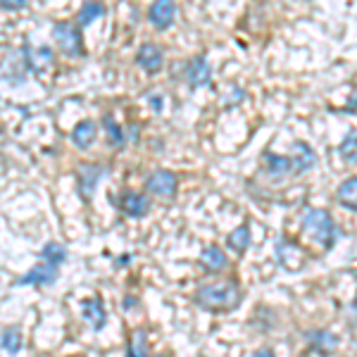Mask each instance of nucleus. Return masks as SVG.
<instances>
[{
  "label": "nucleus",
  "mask_w": 357,
  "mask_h": 357,
  "mask_svg": "<svg viewBox=\"0 0 357 357\" xmlns=\"http://www.w3.org/2000/svg\"><path fill=\"white\" fill-rule=\"evenodd\" d=\"M243 301V291L236 281H220V284H203L195 291V303L207 312H231Z\"/></svg>",
  "instance_id": "1"
},
{
  "label": "nucleus",
  "mask_w": 357,
  "mask_h": 357,
  "mask_svg": "<svg viewBox=\"0 0 357 357\" xmlns=\"http://www.w3.org/2000/svg\"><path fill=\"white\" fill-rule=\"evenodd\" d=\"M303 227L307 229V231L312 234L317 241H319V245H324L326 250H331V248L336 245L338 227H336L333 217L326 210H317V207L307 210V212H305V217H303Z\"/></svg>",
  "instance_id": "2"
},
{
  "label": "nucleus",
  "mask_w": 357,
  "mask_h": 357,
  "mask_svg": "<svg viewBox=\"0 0 357 357\" xmlns=\"http://www.w3.org/2000/svg\"><path fill=\"white\" fill-rule=\"evenodd\" d=\"M53 38L60 45V50L69 57H77L84 53L82 48V31H79V26L69 24V22H57L53 26Z\"/></svg>",
  "instance_id": "3"
},
{
  "label": "nucleus",
  "mask_w": 357,
  "mask_h": 357,
  "mask_svg": "<svg viewBox=\"0 0 357 357\" xmlns=\"http://www.w3.org/2000/svg\"><path fill=\"white\" fill-rule=\"evenodd\" d=\"M176 186H178L176 174H172L169 169H155L153 174L146 178L148 191H151L153 195H158V198H162V200L174 198Z\"/></svg>",
  "instance_id": "4"
},
{
  "label": "nucleus",
  "mask_w": 357,
  "mask_h": 357,
  "mask_svg": "<svg viewBox=\"0 0 357 357\" xmlns=\"http://www.w3.org/2000/svg\"><path fill=\"white\" fill-rule=\"evenodd\" d=\"M174 17H176V5L169 3V0H158L148 10V20H151V24L158 31H165V29L174 24Z\"/></svg>",
  "instance_id": "5"
},
{
  "label": "nucleus",
  "mask_w": 357,
  "mask_h": 357,
  "mask_svg": "<svg viewBox=\"0 0 357 357\" xmlns=\"http://www.w3.org/2000/svg\"><path fill=\"white\" fill-rule=\"evenodd\" d=\"M102 174H105V167H102V165H84V167H79L77 188H79V193H82V198H89V195H93L98 181L102 178Z\"/></svg>",
  "instance_id": "6"
},
{
  "label": "nucleus",
  "mask_w": 357,
  "mask_h": 357,
  "mask_svg": "<svg viewBox=\"0 0 357 357\" xmlns=\"http://www.w3.org/2000/svg\"><path fill=\"white\" fill-rule=\"evenodd\" d=\"M119 207H122V212L126 217H131V220H141V217H146L148 210H151V200L138 191H124L122 200H119Z\"/></svg>",
  "instance_id": "7"
},
{
  "label": "nucleus",
  "mask_w": 357,
  "mask_h": 357,
  "mask_svg": "<svg viewBox=\"0 0 357 357\" xmlns=\"http://www.w3.org/2000/svg\"><path fill=\"white\" fill-rule=\"evenodd\" d=\"M212 79V67L205 57H193L186 65V82L191 89H203V86H210Z\"/></svg>",
  "instance_id": "8"
},
{
  "label": "nucleus",
  "mask_w": 357,
  "mask_h": 357,
  "mask_svg": "<svg viewBox=\"0 0 357 357\" xmlns=\"http://www.w3.org/2000/svg\"><path fill=\"white\" fill-rule=\"evenodd\" d=\"M162 62H165V55H162V48H158L155 43H143L136 53V65L141 69H146L148 74H155L162 69Z\"/></svg>",
  "instance_id": "9"
},
{
  "label": "nucleus",
  "mask_w": 357,
  "mask_h": 357,
  "mask_svg": "<svg viewBox=\"0 0 357 357\" xmlns=\"http://www.w3.org/2000/svg\"><path fill=\"white\" fill-rule=\"evenodd\" d=\"M57 279V267H50V264H36L31 267L24 276L17 279V284L24 286V284H33V286H48L53 284Z\"/></svg>",
  "instance_id": "10"
},
{
  "label": "nucleus",
  "mask_w": 357,
  "mask_h": 357,
  "mask_svg": "<svg viewBox=\"0 0 357 357\" xmlns=\"http://www.w3.org/2000/svg\"><path fill=\"white\" fill-rule=\"evenodd\" d=\"M82 317H84L86 324H91L96 331H100L102 326H105V321H107V312H105V307H102L100 298L84 301L82 303Z\"/></svg>",
  "instance_id": "11"
},
{
  "label": "nucleus",
  "mask_w": 357,
  "mask_h": 357,
  "mask_svg": "<svg viewBox=\"0 0 357 357\" xmlns=\"http://www.w3.org/2000/svg\"><path fill=\"white\" fill-rule=\"evenodd\" d=\"M200 262H203V267L207 269V272H212V274L224 272V269H227V264H229L224 250H220L217 245L205 248V250L200 252Z\"/></svg>",
  "instance_id": "12"
},
{
  "label": "nucleus",
  "mask_w": 357,
  "mask_h": 357,
  "mask_svg": "<svg viewBox=\"0 0 357 357\" xmlns=\"http://www.w3.org/2000/svg\"><path fill=\"white\" fill-rule=\"evenodd\" d=\"M93 141H96V122L84 119V122H79L77 126H74V131H72V143H74V146L86 151V148L93 146Z\"/></svg>",
  "instance_id": "13"
},
{
  "label": "nucleus",
  "mask_w": 357,
  "mask_h": 357,
  "mask_svg": "<svg viewBox=\"0 0 357 357\" xmlns=\"http://www.w3.org/2000/svg\"><path fill=\"white\" fill-rule=\"evenodd\" d=\"M310 345H312L314 353H319V355H331L333 350L338 348V338L333 336L331 331H326V329L312 331V333H310Z\"/></svg>",
  "instance_id": "14"
},
{
  "label": "nucleus",
  "mask_w": 357,
  "mask_h": 357,
  "mask_svg": "<svg viewBox=\"0 0 357 357\" xmlns=\"http://www.w3.org/2000/svg\"><path fill=\"white\" fill-rule=\"evenodd\" d=\"M336 200H338V205L357 212V176L345 178L341 186L336 188Z\"/></svg>",
  "instance_id": "15"
},
{
  "label": "nucleus",
  "mask_w": 357,
  "mask_h": 357,
  "mask_svg": "<svg viewBox=\"0 0 357 357\" xmlns=\"http://www.w3.org/2000/svg\"><path fill=\"white\" fill-rule=\"evenodd\" d=\"M264 165L267 172L272 176H286L293 174V158H284V155H274V153H264Z\"/></svg>",
  "instance_id": "16"
},
{
  "label": "nucleus",
  "mask_w": 357,
  "mask_h": 357,
  "mask_svg": "<svg viewBox=\"0 0 357 357\" xmlns=\"http://www.w3.org/2000/svg\"><path fill=\"white\" fill-rule=\"evenodd\" d=\"M296 151H298V155L293 158V174H303V172H307L310 167H314L317 155L307 143H303V141L296 143Z\"/></svg>",
  "instance_id": "17"
},
{
  "label": "nucleus",
  "mask_w": 357,
  "mask_h": 357,
  "mask_svg": "<svg viewBox=\"0 0 357 357\" xmlns=\"http://www.w3.org/2000/svg\"><path fill=\"white\" fill-rule=\"evenodd\" d=\"M250 241H252V234H250V227L248 224H243V227L234 229L231 234H229L227 243L229 248H231L234 252H238V255H243V252L250 248Z\"/></svg>",
  "instance_id": "18"
},
{
  "label": "nucleus",
  "mask_w": 357,
  "mask_h": 357,
  "mask_svg": "<svg viewBox=\"0 0 357 357\" xmlns=\"http://www.w3.org/2000/svg\"><path fill=\"white\" fill-rule=\"evenodd\" d=\"M102 15H105V8H102L100 3H84L77 15V22H79V26H89L91 22H96L98 17H102Z\"/></svg>",
  "instance_id": "19"
},
{
  "label": "nucleus",
  "mask_w": 357,
  "mask_h": 357,
  "mask_svg": "<svg viewBox=\"0 0 357 357\" xmlns=\"http://www.w3.org/2000/svg\"><path fill=\"white\" fill-rule=\"evenodd\" d=\"M126 357H148V336L143 329L134 331L129 348H126Z\"/></svg>",
  "instance_id": "20"
},
{
  "label": "nucleus",
  "mask_w": 357,
  "mask_h": 357,
  "mask_svg": "<svg viewBox=\"0 0 357 357\" xmlns=\"http://www.w3.org/2000/svg\"><path fill=\"white\" fill-rule=\"evenodd\" d=\"M41 257L50 267H60V264L67 260V250H65V245H60V243H48L41 250Z\"/></svg>",
  "instance_id": "21"
},
{
  "label": "nucleus",
  "mask_w": 357,
  "mask_h": 357,
  "mask_svg": "<svg viewBox=\"0 0 357 357\" xmlns=\"http://www.w3.org/2000/svg\"><path fill=\"white\" fill-rule=\"evenodd\" d=\"M102 126H105V134H107V143L114 148H119V146H124V134H122V129H119V124L114 122V117L112 114H105L102 117Z\"/></svg>",
  "instance_id": "22"
},
{
  "label": "nucleus",
  "mask_w": 357,
  "mask_h": 357,
  "mask_svg": "<svg viewBox=\"0 0 357 357\" xmlns=\"http://www.w3.org/2000/svg\"><path fill=\"white\" fill-rule=\"evenodd\" d=\"M338 153H341V158L345 162L350 165H357V136L355 134H348L341 141V146H338Z\"/></svg>",
  "instance_id": "23"
},
{
  "label": "nucleus",
  "mask_w": 357,
  "mask_h": 357,
  "mask_svg": "<svg viewBox=\"0 0 357 357\" xmlns=\"http://www.w3.org/2000/svg\"><path fill=\"white\" fill-rule=\"evenodd\" d=\"M0 345H3L8 353H17V350L22 348V333L20 329H5L3 336H0Z\"/></svg>",
  "instance_id": "24"
},
{
  "label": "nucleus",
  "mask_w": 357,
  "mask_h": 357,
  "mask_svg": "<svg viewBox=\"0 0 357 357\" xmlns=\"http://www.w3.org/2000/svg\"><path fill=\"white\" fill-rule=\"evenodd\" d=\"M22 8H26V3L24 0H0V10H22Z\"/></svg>",
  "instance_id": "25"
},
{
  "label": "nucleus",
  "mask_w": 357,
  "mask_h": 357,
  "mask_svg": "<svg viewBox=\"0 0 357 357\" xmlns=\"http://www.w3.org/2000/svg\"><path fill=\"white\" fill-rule=\"evenodd\" d=\"M250 357H274V353L269 348H260V350H255Z\"/></svg>",
  "instance_id": "26"
},
{
  "label": "nucleus",
  "mask_w": 357,
  "mask_h": 357,
  "mask_svg": "<svg viewBox=\"0 0 357 357\" xmlns=\"http://www.w3.org/2000/svg\"><path fill=\"white\" fill-rule=\"evenodd\" d=\"M153 107L155 110H160V96H153Z\"/></svg>",
  "instance_id": "27"
},
{
  "label": "nucleus",
  "mask_w": 357,
  "mask_h": 357,
  "mask_svg": "<svg viewBox=\"0 0 357 357\" xmlns=\"http://www.w3.org/2000/svg\"><path fill=\"white\" fill-rule=\"evenodd\" d=\"M348 110H350V112H355V110H357V100L350 102V107H348Z\"/></svg>",
  "instance_id": "28"
},
{
  "label": "nucleus",
  "mask_w": 357,
  "mask_h": 357,
  "mask_svg": "<svg viewBox=\"0 0 357 357\" xmlns=\"http://www.w3.org/2000/svg\"><path fill=\"white\" fill-rule=\"evenodd\" d=\"M155 357H167V355H155Z\"/></svg>",
  "instance_id": "29"
},
{
  "label": "nucleus",
  "mask_w": 357,
  "mask_h": 357,
  "mask_svg": "<svg viewBox=\"0 0 357 357\" xmlns=\"http://www.w3.org/2000/svg\"><path fill=\"white\" fill-rule=\"evenodd\" d=\"M74 357H82V355H74Z\"/></svg>",
  "instance_id": "30"
}]
</instances>
